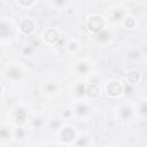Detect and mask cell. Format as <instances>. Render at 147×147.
<instances>
[{
  "mask_svg": "<svg viewBox=\"0 0 147 147\" xmlns=\"http://www.w3.org/2000/svg\"><path fill=\"white\" fill-rule=\"evenodd\" d=\"M85 26L88 30L90 33L95 34L99 31H101L102 29L106 28V22H105V17L100 14H92L86 18L85 22Z\"/></svg>",
  "mask_w": 147,
  "mask_h": 147,
  "instance_id": "6da1fadb",
  "label": "cell"
},
{
  "mask_svg": "<svg viewBox=\"0 0 147 147\" xmlns=\"http://www.w3.org/2000/svg\"><path fill=\"white\" fill-rule=\"evenodd\" d=\"M103 92L114 99H117L123 95V83L118 79H110L105 83Z\"/></svg>",
  "mask_w": 147,
  "mask_h": 147,
  "instance_id": "7a4b0ae2",
  "label": "cell"
},
{
  "mask_svg": "<svg viewBox=\"0 0 147 147\" xmlns=\"http://www.w3.org/2000/svg\"><path fill=\"white\" fill-rule=\"evenodd\" d=\"M59 133V141L61 145H72L77 137V131L71 125H62L61 129L57 131Z\"/></svg>",
  "mask_w": 147,
  "mask_h": 147,
  "instance_id": "3957f363",
  "label": "cell"
},
{
  "mask_svg": "<svg viewBox=\"0 0 147 147\" xmlns=\"http://www.w3.org/2000/svg\"><path fill=\"white\" fill-rule=\"evenodd\" d=\"M3 75L5 77L10 80V82H14V83H20L22 82L23 79V76H24V72H23V69L20 64H16V63H10L8 64L5 70H3Z\"/></svg>",
  "mask_w": 147,
  "mask_h": 147,
  "instance_id": "277c9868",
  "label": "cell"
},
{
  "mask_svg": "<svg viewBox=\"0 0 147 147\" xmlns=\"http://www.w3.org/2000/svg\"><path fill=\"white\" fill-rule=\"evenodd\" d=\"M16 28L7 18H0V41H8L15 37Z\"/></svg>",
  "mask_w": 147,
  "mask_h": 147,
  "instance_id": "5b68a950",
  "label": "cell"
},
{
  "mask_svg": "<svg viewBox=\"0 0 147 147\" xmlns=\"http://www.w3.org/2000/svg\"><path fill=\"white\" fill-rule=\"evenodd\" d=\"M93 70V65L92 62L87 59H80L76 62L75 67H74V71L75 75L79 78H86L92 74Z\"/></svg>",
  "mask_w": 147,
  "mask_h": 147,
  "instance_id": "8992f818",
  "label": "cell"
},
{
  "mask_svg": "<svg viewBox=\"0 0 147 147\" xmlns=\"http://www.w3.org/2000/svg\"><path fill=\"white\" fill-rule=\"evenodd\" d=\"M129 14L126 8L122 5H115L113 6L109 11H108V17H109V21L111 23H115V24H118L122 22V20L125 17V15Z\"/></svg>",
  "mask_w": 147,
  "mask_h": 147,
  "instance_id": "52a82bcc",
  "label": "cell"
},
{
  "mask_svg": "<svg viewBox=\"0 0 147 147\" xmlns=\"http://www.w3.org/2000/svg\"><path fill=\"white\" fill-rule=\"evenodd\" d=\"M72 111H74V116L76 118H78V119L86 118L90 114V105L86 101H83V100L78 99L74 103Z\"/></svg>",
  "mask_w": 147,
  "mask_h": 147,
  "instance_id": "ba28073f",
  "label": "cell"
},
{
  "mask_svg": "<svg viewBox=\"0 0 147 147\" xmlns=\"http://www.w3.org/2000/svg\"><path fill=\"white\" fill-rule=\"evenodd\" d=\"M13 115V119L15 125H20V126H25L29 122L28 119V110L25 107L23 106H17L16 108L13 109L11 111Z\"/></svg>",
  "mask_w": 147,
  "mask_h": 147,
  "instance_id": "9c48e42d",
  "label": "cell"
},
{
  "mask_svg": "<svg viewBox=\"0 0 147 147\" xmlns=\"http://www.w3.org/2000/svg\"><path fill=\"white\" fill-rule=\"evenodd\" d=\"M41 39L46 45L55 46L60 40V32L55 28H47L41 33Z\"/></svg>",
  "mask_w": 147,
  "mask_h": 147,
  "instance_id": "30bf717a",
  "label": "cell"
},
{
  "mask_svg": "<svg viewBox=\"0 0 147 147\" xmlns=\"http://www.w3.org/2000/svg\"><path fill=\"white\" fill-rule=\"evenodd\" d=\"M117 115L122 121H130L134 117V108L131 103L124 102L118 107Z\"/></svg>",
  "mask_w": 147,
  "mask_h": 147,
  "instance_id": "8fae6325",
  "label": "cell"
},
{
  "mask_svg": "<svg viewBox=\"0 0 147 147\" xmlns=\"http://www.w3.org/2000/svg\"><path fill=\"white\" fill-rule=\"evenodd\" d=\"M18 31L23 36H32L36 31V23L31 18H23L18 24Z\"/></svg>",
  "mask_w": 147,
  "mask_h": 147,
  "instance_id": "7c38bea8",
  "label": "cell"
},
{
  "mask_svg": "<svg viewBox=\"0 0 147 147\" xmlns=\"http://www.w3.org/2000/svg\"><path fill=\"white\" fill-rule=\"evenodd\" d=\"M101 87L98 83H91L88 85H86V91H85V96L87 99H99L100 95H101Z\"/></svg>",
  "mask_w": 147,
  "mask_h": 147,
  "instance_id": "4fadbf2b",
  "label": "cell"
},
{
  "mask_svg": "<svg viewBox=\"0 0 147 147\" xmlns=\"http://www.w3.org/2000/svg\"><path fill=\"white\" fill-rule=\"evenodd\" d=\"M111 39V32L109 29L105 28L101 31H99L98 33L93 34V40L98 44V45H105L107 42H109Z\"/></svg>",
  "mask_w": 147,
  "mask_h": 147,
  "instance_id": "5bb4252c",
  "label": "cell"
},
{
  "mask_svg": "<svg viewBox=\"0 0 147 147\" xmlns=\"http://www.w3.org/2000/svg\"><path fill=\"white\" fill-rule=\"evenodd\" d=\"M141 79H142V76H141L140 71L137 70V69H131L125 75L126 83H130V84H133V85H138L141 82Z\"/></svg>",
  "mask_w": 147,
  "mask_h": 147,
  "instance_id": "9a60e30c",
  "label": "cell"
},
{
  "mask_svg": "<svg viewBox=\"0 0 147 147\" xmlns=\"http://www.w3.org/2000/svg\"><path fill=\"white\" fill-rule=\"evenodd\" d=\"M42 91L45 92V94H47V95H49V96H53V95L57 94L59 91H60L59 83L55 82V80H49V82H47V83L44 84Z\"/></svg>",
  "mask_w": 147,
  "mask_h": 147,
  "instance_id": "2e32d148",
  "label": "cell"
},
{
  "mask_svg": "<svg viewBox=\"0 0 147 147\" xmlns=\"http://www.w3.org/2000/svg\"><path fill=\"white\" fill-rule=\"evenodd\" d=\"M13 139V129L8 124H0V142H7Z\"/></svg>",
  "mask_w": 147,
  "mask_h": 147,
  "instance_id": "e0dca14e",
  "label": "cell"
},
{
  "mask_svg": "<svg viewBox=\"0 0 147 147\" xmlns=\"http://www.w3.org/2000/svg\"><path fill=\"white\" fill-rule=\"evenodd\" d=\"M137 24H138V21L137 18L131 15V14H126L125 17L122 20L121 22V25L124 28V29H127V30H133L137 28Z\"/></svg>",
  "mask_w": 147,
  "mask_h": 147,
  "instance_id": "ac0fdd59",
  "label": "cell"
},
{
  "mask_svg": "<svg viewBox=\"0 0 147 147\" xmlns=\"http://www.w3.org/2000/svg\"><path fill=\"white\" fill-rule=\"evenodd\" d=\"M72 145L75 146H79V147H86V146H91L92 145V138L86 134V133H83V134H77L75 141L72 142Z\"/></svg>",
  "mask_w": 147,
  "mask_h": 147,
  "instance_id": "d6986e66",
  "label": "cell"
},
{
  "mask_svg": "<svg viewBox=\"0 0 147 147\" xmlns=\"http://www.w3.org/2000/svg\"><path fill=\"white\" fill-rule=\"evenodd\" d=\"M85 91H86V84L84 82H78L75 85L72 93L76 99H83V98H85Z\"/></svg>",
  "mask_w": 147,
  "mask_h": 147,
  "instance_id": "ffe728a7",
  "label": "cell"
},
{
  "mask_svg": "<svg viewBox=\"0 0 147 147\" xmlns=\"http://www.w3.org/2000/svg\"><path fill=\"white\" fill-rule=\"evenodd\" d=\"M26 134H28V131H26L25 126L16 125L13 129V139H15V140H23L26 138Z\"/></svg>",
  "mask_w": 147,
  "mask_h": 147,
  "instance_id": "44dd1931",
  "label": "cell"
},
{
  "mask_svg": "<svg viewBox=\"0 0 147 147\" xmlns=\"http://www.w3.org/2000/svg\"><path fill=\"white\" fill-rule=\"evenodd\" d=\"M37 48H38V46H36V42L28 44V45H25V46L22 47L21 53H22V55L25 56V57H31V56L36 53Z\"/></svg>",
  "mask_w": 147,
  "mask_h": 147,
  "instance_id": "7402d4cb",
  "label": "cell"
},
{
  "mask_svg": "<svg viewBox=\"0 0 147 147\" xmlns=\"http://www.w3.org/2000/svg\"><path fill=\"white\" fill-rule=\"evenodd\" d=\"M63 123H64V121H63L61 117H54V118H52V119L48 122V127H49L51 131L57 132V131L61 129V126L63 125Z\"/></svg>",
  "mask_w": 147,
  "mask_h": 147,
  "instance_id": "603a6c76",
  "label": "cell"
},
{
  "mask_svg": "<svg viewBox=\"0 0 147 147\" xmlns=\"http://www.w3.org/2000/svg\"><path fill=\"white\" fill-rule=\"evenodd\" d=\"M142 57V52L139 48H132L126 53V59L130 61H139Z\"/></svg>",
  "mask_w": 147,
  "mask_h": 147,
  "instance_id": "cb8c5ba5",
  "label": "cell"
},
{
  "mask_svg": "<svg viewBox=\"0 0 147 147\" xmlns=\"http://www.w3.org/2000/svg\"><path fill=\"white\" fill-rule=\"evenodd\" d=\"M137 91V85L130 84V83H124L123 84V95L125 96H131L136 93Z\"/></svg>",
  "mask_w": 147,
  "mask_h": 147,
  "instance_id": "d4e9b609",
  "label": "cell"
},
{
  "mask_svg": "<svg viewBox=\"0 0 147 147\" xmlns=\"http://www.w3.org/2000/svg\"><path fill=\"white\" fill-rule=\"evenodd\" d=\"M138 115L142 119H146L147 117V101L145 99H142L138 105Z\"/></svg>",
  "mask_w": 147,
  "mask_h": 147,
  "instance_id": "484cf974",
  "label": "cell"
},
{
  "mask_svg": "<svg viewBox=\"0 0 147 147\" xmlns=\"http://www.w3.org/2000/svg\"><path fill=\"white\" fill-rule=\"evenodd\" d=\"M60 117H61L63 121H69V119H71V118L74 117L72 108H70V107H64V108L61 110Z\"/></svg>",
  "mask_w": 147,
  "mask_h": 147,
  "instance_id": "4316f807",
  "label": "cell"
},
{
  "mask_svg": "<svg viewBox=\"0 0 147 147\" xmlns=\"http://www.w3.org/2000/svg\"><path fill=\"white\" fill-rule=\"evenodd\" d=\"M44 119L40 116H34L33 118H31L30 121V125L32 129H41L44 126Z\"/></svg>",
  "mask_w": 147,
  "mask_h": 147,
  "instance_id": "83f0119b",
  "label": "cell"
},
{
  "mask_svg": "<svg viewBox=\"0 0 147 147\" xmlns=\"http://www.w3.org/2000/svg\"><path fill=\"white\" fill-rule=\"evenodd\" d=\"M67 51L70 52V53H76L78 49H79V42L75 39H70L68 42H67Z\"/></svg>",
  "mask_w": 147,
  "mask_h": 147,
  "instance_id": "f1b7e54d",
  "label": "cell"
},
{
  "mask_svg": "<svg viewBox=\"0 0 147 147\" xmlns=\"http://www.w3.org/2000/svg\"><path fill=\"white\" fill-rule=\"evenodd\" d=\"M16 2L22 8H30L34 5L36 0H16Z\"/></svg>",
  "mask_w": 147,
  "mask_h": 147,
  "instance_id": "f546056e",
  "label": "cell"
},
{
  "mask_svg": "<svg viewBox=\"0 0 147 147\" xmlns=\"http://www.w3.org/2000/svg\"><path fill=\"white\" fill-rule=\"evenodd\" d=\"M68 0H52V3L56 7V8H62L67 5Z\"/></svg>",
  "mask_w": 147,
  "mask_h": 147,
  "instance_id": "4dcf8cb0",
  "label": "cell"
},
{
  "mask_svg": "<svg viewBox=\"0 0 147 147\" xmlns=\"http://www.w3.org/2000/svg\"><path fill=\"white\" fill-rule=\"evenodd\" d=\"M3 92H5V88H3V86H2L1 84H0V96H2Z\"/></svg>",
  "mask_w": 147,
  "mask_h": 147,
  "instance_id": "1f68e13d",
  "label": "cell"
},
{
  "mask_svg": "<svg viewBox=\"0 0 147 147\" xmlns=\"http://www.w3.org/2000/svg\"><path fill=\"white\" fill-rule=\"evenodd\" d=\"M3 53H5V49H3V47H2V46H0V56H2V55H3Z\"/></svg>",
  "mask_w": 147,
  "mask_h": 147,
  "instance_id": "d6a6232c",
  "label": "cell"
}]
</instances>
